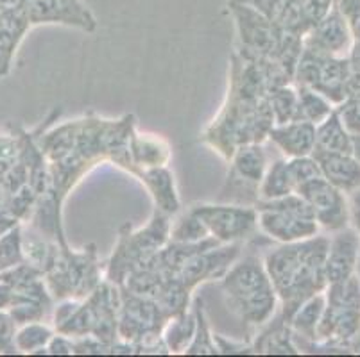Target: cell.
Returning <instances> with one entry per match:
<instances>
[{"mask_svg": "<svg viewBox=\"0 0 360 357\" xmlns=\"http://www.w3.org/2000/svg\"><path fill=\"white\" fill-rule=\"evenodd\" d=\"M326 250L328 238L317 234L305 241L280 245L265 254L264 267L280 300V314L287 322L307 299L328 286Z\"/></svg>", "mask_w": 360, "mask_h": 357, "instance_id": "cell-1", "label": "cell"}, {"mask_svg": "<svg viewBox=\"0 0 360 357\" xmlns=\"http://www.w3.org/2000/svg\"><path fill=\"white\" fill-rule=\"evenodd\" d=\"M221 281L226 306L248 327H265L280 311L264 261L255 255H240Z\"/></svg>", "mask_w": 360, "mask_h": 357, "instance_id": "cell-2", "label": "cell"}, {"mask_svg": "<svg viewBox=\"0 0 360 357\" xmlns=\"http://www.w3.org/2000/svg\"><path fill=\"white\" fill-rule=\"evenodd\" d=\"M170 240V216L156 211L143 227L133 229L129 224L120 227L113 254L106 263L104 279L115 286H122L127 275L146 267L160 248Z\"/></svg>", "mask_w": 360, "mask_h": 357, "instance_id": "cell-3", "label": "cell"}, {"mask_svg": "<svg viewBox=\"0 0 360 357\" xmlns=\"http://www.w3.org/2000/svg\"><path fill=\"white\" fill-rule=\"evenodd\" d=\"M44 281L52 299H86L104 281L101 277L96 247L88 245L81 252L72 250L70 247H60L45 270Z\"/></svg>", "mask_w": 360, "mask_h": 357, "instance_id": "cell-4", "label": "cell"}, {"mask_svg": "<svg viewBox=\"0 0 360 357\" xmlns=\"http://www.w3.org/2000/svg\"><path fill=\"white\" fill-rule=\"evenodd\" d=\"M228 13L237 31L238 45L235 52L255 61L276 58L283 31L274 22L244 0H230Z\"/></svg>", "mask_w": 360, "mask_h": 357, "instance_id": "cell-5", "label": "cell"}, {"mask_svg": "<svg viewBox=\"0 0 360 357\" xmlns=\"http://www.w3.org/2000/svg\"><path fill=\"white\" fill-rule=\"evenodd\" d=\"M188 209L201 220L208 234L221 245L242 243L253 238L258 231V211L255 206L237 202H201Z\"/></svg>", "mask_w": 360, "mask_h": 357, "instance_id": "cell-6", "label": "cell"}, {"mask_svg": "<svg viewBox=\"0 0 360 357\" xmlns=\"http://www.w3.org/2000/svg\"><path fill=\"white\" fill-rule=\"evenodd\" d=\"M269 154L265 150L264 143H244L233 150L230 157V175L226 186L230 188V201L237 202L238 193L244 196L250 195L253 202L258 201V184L264 177Z\"/></svg>", "mask_w": 360, "mask_h": 357, "instance_id": "cell-7", "label": "cell"}, {"mask_svg": "<svg viewBox=\"0 0 360 357\" xmlns=\"http://www.w3.org/2000/svg\"><path fill=\"white\" fill-rule=\"evenodd\" d=\"M242 255V243L217 245L198 252L183 263L176 274V279L181 281L191 291H194L199 284L210 283L224 277V274L231 268V264Z\"/></svg>", "mask_w": 360, "mask_h": 357, "instance_id": "cell-8", "label": "cell"}, {"mask_svg": "<svg viewBox=\"0 0 360 357\" xmlns=\"http://www.w3.org/2000/svg\"><path fill=\"white\" fill-rule=\"evenodd\" d=\"M24 11L31 27L58 24L84 32L97 29L96 15L83 0H27Z\"/></svg>", "mask_w": 360, "mask_h": 357, "instance_id": "cell-9", "label": "cell"}, {"mask_svg": "<svg viewBox=\"0 0 360 357\" xmlns=\"http://www.w3.org/2000/svg\"><path fill=\"white\" fill-rule=\"evenodd\" d=\"M296 191L310 204L319 227L333 232L346 227L349 211L345 193L330 184L325 177H317L314 181L300 186Z\"/></svg>", "mask_w": 360, "mask_h": 357, "instance_id": "cell-10", "label": "cell"}, {"mask_svg": "<svg viewBox=\"0 0 360 357\" xmlns=\"http://www.w3.org/2000/svg\"><path fill=\"white\" fill-rule=\"evenodd\" d=\"M258 231L280 245L297 243L319 234V224L314 218L274 211V209H257Z\"/></svg>", "mask_w": 360, "mask_h": 357, "instance_id": "cell-11", "label": "cell"}, {"mask_svg": "<svg viewBox=\"0 0 360 357\" xmlns=\"http://www.w3.org/2000/svg\"><path fill=\"white\" fill-rule=\"evenodd\" d=\"M303 45L335 58H342V54H346V50L352 47V32L337 6H333L317 24L305 32Z\"/></svg>", "mask_w": 360, "mask_h": 357, "instance_id": "cell-12", "label": "cell"}, {"mask_svg": "<svg viewBox=\"0 0 360 357\" xmlns=\"http://www.w3.org/2000/svg\"><path fill=\"white\" fill-rule=\"evenodd\" d=\"M360 250V236L352 229L335 231L328 238V250L325 257V277L326 283H340L355 274L356 257Z\"/></svg>", "mask_w": 360, "mask_h": 357, "instance_id": "cell-13", "label": "cell"}, {"mask_svg": "<svg viewBox=\"0 0 360 357\" xmlns=\"http://www.w3.org/2000/svg\"><path fill=\"white\" fill-rule=\"evenodd\" d=\"M267 142L273 143L280 156L287 159L312 156L316 149V126L303 120L273 126V129L267 134Z\"/></svg>", "mask_w": 360, "mask_h": 357, "instance_id": "cell-14", "label": "cell"}, {"mask_svg": "<svg viewBox=\"0 0 360 357\" xmlns=\"http://www.w3.org/2000/svg\"><path fill=\"white\" fill-rule=\"evenodd\" d=\"M136 177L149 191L156 211L167 216H174L181 211V198H179L178 188H176L174 173L170 172L169 166L142 170Z\"/></svg>", "mask_w": 360, "mask_h": 357, "instance_id": "cell-15", "label": "cell"}, {"mask_svg": "<svg viewBox=\"0 0 360 357\" xmlns=\"http://www.w3.org/2000/svg\"><path fill=\"white\" fill-rule=\"evenodd\" d=\"M319 163L321 175L342 193H352L360 188V163L353 154L314 152Z\"/></svg>", "mask_w": 360, "mask_h": 357, "instance_id": "cell-16", "label": "cell"}, {"mask_svg": "<svg viewBox=\"0 0 360 357\" xmlns=\"http://www.w3.org/2000/svg\"><path fill=\"white\" fill-rule=\"evenodd\" d=\"M170 147L163 137L149 133L133 130L129 137V157L133 163V175L156 166H167L170 161Z\"/></svg>", "mask_w": 360, "mask_h": 357, "instance_id": "cell-17", "label": "cell"}, {"mask_svg": "<svg viewBox=\"0 0 360 357\" xmlns=\"http://www.w3.org/2000/svg\"><path fill=\"white\" fill-rule=\"evenodd\" d=\"M244 2L267 16L281 31L303 36L309 31L305 16L301 13L300 0H244Z\"/></svg>", "mask_w": 360, "mask_h": 357, "instance_id": "cell-18", "label": "cell"}, {"mask_svg": "<svg viewBox=\"0 0 360 357\" xmlns=\"http://www.w3.org/2000/svg\"><path fill=\"white\" fill-rule=\"evenodd\" d=\"M314 152L352 154V134L340 123L339 114L333 109L328 118L316 126V149Z\"/></svg>", "mask_w": 360, "mask_h": 357, "instance_id": "cell-19", "label": "cell"}, {"mask_svg": "<svg viewBox=\"0 0 360 357\" xmlns=\"http://www.w3.org/2000/svg\"><path fill=\"white\" fill-rule=\"evenodd\" d=\"M253 350L258 353H297L289 322L283 320L280 313L267 323V329L258 336Z\"/></svg>", "mask_w": 360, "mask_h": 357, "instance_id": "cell-20", "label": "cell"}, {"mask_svg": "<svg viewBox=\"0 0 360 357\" xmlns=\"http://www.w3.org/2000/svg\"><path fill=\"white\" fill-rule=\"evenodd\" d=\"M325 306L326 297L323 295V291L312 295L310 299H307L305 302L301 304L289 318L292 336H301V338L310 339V342H316L317 325H319L321 322V316H323Z\"/></svg>", "mask_w": 360, "mask_h": 357, "instance_id": "cell-21", "label": "cell"}, {"mask_svg": "<svg viewBox=\"0 0 360 357\" xmlns=\"http://www.w3.org/2000/svg\"><path fill=\"white\" fill-rule=\"evenodd\" d=\"M296 191L287 168V157L280 156L269 161L260 184H258V201H274L280 196Z\"/></svg>", "mask_w": 360, "mask_h": 357, "instance_id": "cell-22", "label": "cell"}, {"mask_svg": "<svg viewBox=\"0 0 360 357\" xmlns=\"http://www.w3.org/2000/svg\"><path fill=\"white\" fill-rule=\"evenodd\" d=\"M195 332V314L185 313L172 316L167 320L165 327L162 330L163 343L167 346L169 353H185L186 346L191 345L192 338Z\"/></svg>", "mask_w": 360, "mask_h": 357, "instance_id": "cell-23", "label": "cell"}, {"mask_svg": "<svg viewBox=\"0 0 360 357\" xmlns=\"http://www.w3.org/2000/svg\"><path fill=\"white\" fill-rule=\"evenodd\" d=\"M54 334V327H49L44 322L22 323L16 327L15 336H13L15 350L24 353H47L45 349Z\"/></svg>", "mask_w": 360, "mask_h": 357, "instance_id": "cell-24", "label": "cell"}, {"mask_svg": "<svg viewBox=\"0 0 360 357\" xmlns=\"http://www.w3.org/2000/svg\"><path fill=\"white\" fill-rule=\"evenodd\" d=\"M297 88V114L296 120L310 122L314 126L321 123L325 118L332 114L333 107L328 98L317 93L312 88L296 86Z\"/></svg>", "mask_w": 360, "mask_h": 357, "instance_id": "cell-25", "label": "cell"}, {"mask_svg": "<svg viewBox=\"0 0 360 357\" xmlns=\"http://www.w3.org/2000/svg\"><path fill=\"white\" fill-rule=\"evenodd\" d=\"M269 107L273 113L274 126L292 122L297 114V88L292 84L278 86L269 91Z\"/></svg>", "mask_w": 360, "mask_h": 357, "instance_id": "cell-26", "label": "cell"}, {"mask_svg": "<svg viewBox=\"0 0 360 357\" xmlns=\"http://www.w3.org/2000/svg\"><path fill=\"white\" fill-rule=\"evenodd\" d=\"M212 238L201 224L198 216L188 209L179 215L174 222H170V241L176 243H201V241Z\"/></svg>", "mask_w": 360, "mask_h": 357, "instance_id": "cell-27", "label": "cell"}, {"mask_svg": "<svg viewBox=\"0 0 360 357\" xmlns=\"http://www.w3.org/2000/svg\"><path fill=\"white\" fill-rule=\"evenodd\" d=\"M194 314H195V332L191 345L186 346L185 353H194V356H199V353H212V356H214V353H219L214 334H212L210 327H208V320H206L202 300L199 299V297L195 299Z\"/></svg>", "mask_w": 360, "mask_h": 357, "instance_id": "cell-28", "label": "cell"}, {"mask_svg": "<svg viewBox=\"0 0 360 357\" xmlns=\"http://www.w3.org/2000/svg\"><path fill=\"white\" fill-rule=\"evenodd\" d=\"M287 168H289L290 179H292V184L296 189L307 182L314 181L317 177H323L319 163L314 156L290 157V159H287Z\"/></svg>", "mask_w": 360, "mask_h": 357, "instance_id": "cell-29", "label": "cell"}, {"mask_svg": "<svg viewBox=\"0 0 360 357\" xmlns=\"http://www.w3.org/2000/svg\"><path fill=\"white\" fill-rule=\"evenodd\" d=\"M335 111L339 114L340 123L352 136L360 134V97L345 98Z\"/></svg>", "mask_w": 360, "mask_h": 357, "instance_id": "cell-30", "label": "cell"}, {"mask_svg": "<svg viewBox=\"0 0 360 357\" xmlns=\"http://www.w3.org/2000/svg\"><path fill=\"white\" fill-rule=\"evenodd\" d=\"M335 6L345 16L352 38L360 41V0H337Z\"/></svg>", "mask_w": 360, "mask_h": 357, "instance_id": "cell-31", "label": "cell"}, {"mask_svg": "<svg viewBox=\"0 0 360 357\" xmlns=\"http://www.w3.org/2000/svg\"><path fill=\"white\" fill-rule=\"evenodd\" d=\"M16 323L11 318V314L6 311L2 313L0 311V352H6V350H15V343H13V336H15Z\"/></svg>", "mask_w": 360, "mask_h": 357, "instance_id": "cell-32", "label": "cell"}, {"mask_svg": "<svg viewBox=\"0 0 360 357\" xmlns=\"http://www.w3.org/2000/svg\"><path fill=\"white\" fill-rule=\"evenodd\" d=\"M45 352L47 353H52V356H58V353H75V345H74V339L68 338V336H65V334H60L56 332L54 336L51 338V342H49L47 349H45Z\"/></svg>", "mask_w": 360, "mask_h": 357, "instance_id": "cell-33", "label": "cell"}, {"mask_svg": "<svg viewBox=\"0 0 360 357\" xmlns=\"http://www.w3.org/2000/svg\"><path fill=\"white\" fill-rule=\"evenodd\" d=\"M352 195V201H349L348 211H349V218L355 224V229L360 232V188L355 189V191L349 193Z\"/></svg>", "mask_w": 360, "mask_h": 357, "instance_id": "cell-34", "label": "cell"}, {"mask_svg": "<svg viewBox=\"0 0 360 357\" xmlns=\"http://www.w3.org/2000/svg\"><path fill=\"white\" fill-rule=\"evenodd\" d=\"M25 4L27 0H0V11H20Z\"/></svg>", "mask_w": 360, "mask_h": 357, "instance_id": "cell-35", "label": "cell"}, {"mask_svg": "<svg viewBox=\"0 0 360 357\" xmlns=\"http://www.w3.org/2000/svg\"><path fill=\"white\" fill-rule=\"evenodd\" d=\"M349 65L355 68H360V41H355L352 47V52H349Z\"/></svg>", "mask_w": 360, "mask_h": 357, "instance_id": "cell-36", "label": "cell"}, {"mask_svg": "<svg viewBox=\"0 0 360 357\" xmlns=\"http://www.w3.org/2000/svg\"><path fill=\"white\" fill-rule=\"evenodd\" d=\"M352 154L356 161L360 163V134H355L352 136Z\"/></svg>", "mask_w": 360, "mask_h": 357, "instance_id": "cell-37", "label": "cell"}, {"mask_svg": "<svg viewBox=\"0 0 360 357\" xmlns=\"http://www.w3.org/2000/svg\"><path fill=\"white\" fill-rule=\"evenodd\" d=\"M355 270H356V279H359V283H360V250H359V257H356Z\"/></svg>", "mask_w": 360, "mask_h": 357, "instance_id": "cell-38", "label": "cell"}]
</instances>
